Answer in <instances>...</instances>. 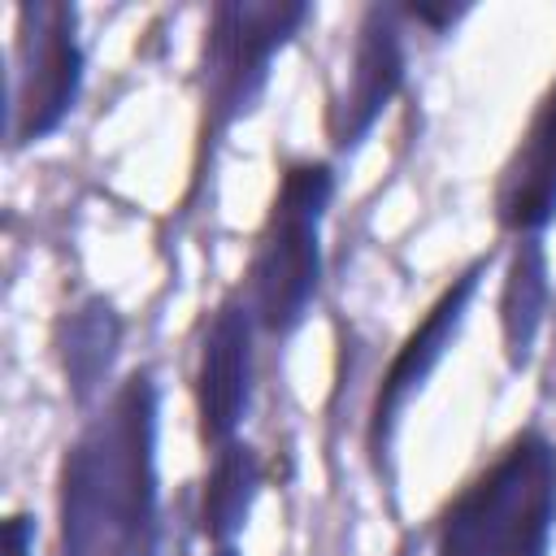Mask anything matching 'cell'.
I'll return each mask as SVG.
<instances>
[{
    "mask_svg": "<svg viewBox=\"0 0 556 556\" xmlns=\"http://www.w3.org/2000/svg\"><path fill=\"white\" fill-rule=\"evenodd\" d=\"M161 387L135 369L65 447L56 478L61 556H156L161 473H156Z\"/></svg>",
    "mask_w": 556,
    "mask_h": 556,
    "instance_id": "obj_1",
    "label": "cell"
},
{
    "mask_svg": "<svg viewBox=\"0 0 556 556\" xmlns=\"http://www.w3.org/2000/svg\"><path fill=\"white\" fill-rule=\"evenodd\" d=\"M556 534V443L521 430L439 517L434 556H547Z\"/></svg>",
    "mask_w": 556,
    "mask_h": 556,
    "instance_id": "obj_2",
    "label": "cell"
},
{
    "mask_svg": "<svg viewBox=\"0 0 556 556\" xmlns=\"http://www.w3.org/2000/svg\"><path fill=\"white\" fill-rule=\"evenodd\" d=\"M334 200V165L291 161L274 191L269 217L256 235L248 265V308L265 334H291L304 326L321 291V222Z\"/></svg>",
    "mask_w": 556,
    "mask_h": 556,
    "instance_id": "obj_3",
    "label": "cell"
},
{
    "mask_svg": "<svg viewBox=\"0 0 556 556\" xmlns=\"http://www.w3.org/2000/svg\"><path fill=\"white\" fill-rule=\"evenodd\" d=\"M313 17L304 0H222L204 26V143L256 109L274 56Z\"/></svg>",
    "mask_w": 556,
    "mask_h": 556,
    "instance_id": "obj_4",
    "label": "cell"
},
{
    "mask_svg": "<svg viewBox=\"0 0 556 556\" xmlns=\"http://www.w3.org/2000/svg\"><path fill=\"white\" fill-rule=\"evenodd\" d=\"M83 43L78 9L56 0H35L17 9V48H13V87H9V139L30 148L61 130L83 96Z\"/></svg>",
    "mask_w": 556,
    "mask_h": 556,
    "instance_id": "obj_5",
    "label": "cell"
},
{
    "mask_svg": "<svg viewBox=\"0 0 556 556\" xmlns=\"http://www.w3.org/2000/svg\"><path fill=\"white\" fill-rule=\"evenodd\" d=\"M486 274V256L469 261L439 295L434 304L426 308V317L404 334V343L395 348L378 391H374V404H369V447L374 456H382L391 447V434H395V421L400 413L408 408V400L430 382V374L439 369V361L447 356V348L456 343L465 317H469V304L478 295V282Z\"/></svg>",
    "mask_w": 556,
    "mask_h": 556,
    "instance_id": "obj_6",
    "label": "cell"
},
{
    "mask_svg": "<svg viewBox=\"0 0 556 556\" xmlns=\"http://www.w3.org/2000/svg\"><path fill=\"white\" fill-rule=\"evenodd\" d=\"M256 317L243 295H230L213 308L200 356H195V417L204 447H226L239 439L252 408V339Z\"/></svg>",
    "mask_w": 556,
    "mask_h": 556,
    "instance_id": "obj_7",
    "label": "cell"
},
{
    "mask_svg": "<svg viewBox=\"0 0 556 556\" xmlns=\"http://www.w3.org/2000/svg\"><path fill=\"white\" fill-rule=\"evenodd\" d=\"M408 74V52H404V9L395 4H369L356 26L352 43V65L348 83L330 104V143L339 152H352L378 117L391 109Z\"/></svg>",
    "mask_w": 556,
    "mask_h": 556,
    "instance_id": "obj_8",
    "label": "cell"
},
{
    "mask_svg": "<svg viewBox=\"0 0 556 556\" xmlns=\"http://www.w3.org/2000/svg\"><path fill=\"white\" fill-rule=\"evenodd\" d=\"M495 217L513 235H543L556 222V78L500 169Z\"/></svg>",
    "mask_w": 556,
    "mask_h": 556,
    "instance_id": "obj_9",
    "label": "cell"
},
{
    "mask_svg": "<svg viewBox=\"0 0 556 556\" xmlns=\"http://www.w3.org/2000/svg\"><path fill=\"white\" fill-rule=\"evenodd\" d=\"M552 300V261L543 235H517L504 287H500V334L513 369H526Z\"/></svg>",
    "mask_w": 556,
    "mask_h": 556,
    "instance_id": "obj_10",
    "label": "cell"
},
{
    "mask_svg": "<svg viewBox=\"0 0 556 556\" xmlns=\"http://www.w3.org/2000/svg\"><path fill=\"white\" fill-rule=\"evenodd\" d=\"M61 369L65 387L78 404H91L104 391V378L113 374L117 348H122V317L104 295H87L65 321H61Z\"/></svg>",
    "mask_w": 556,
    "mask_h": 556,
    "instance_id": "obj_11",
    "label": "cell"
},
{
    "mask_svg": "<svg viewBox=\"0 0 556 556\" xmlns=\"http://www.w3.org/2000/svg\"><path fill=\"white\" fill-rule=\"evenodd\" d=\"M261 482H265V465L252 443L235 439L213 452V465L204 478V500H200V530L213 547H235V539L243 534V526L252 517Z\"/></svg>",
    "mask_w": 556,
    "mask_h": 556,
    "instance_id": "obj_12",
    "label": "cell"
},
{
    "mask_svg": "<svg viewBox=\"0 0 556 556\" xmlns=\"http://www.w3.org/2000/svg\"><path fill=\"white\" fill-rule=\"evenodd\" d=\"M465 13H469V4H404V17H413V22L430 26V30H447Z\"/></svg>",
    "mask_w": 556,
    "mask_h": 556,
    "instance_id": "obj_13",
    "label": "cell"
},
{
    "mask_svg": "<svg viewBox=\"0 0 556 556\" xmlns=\"http://www.w3.org/2000/svg\"><path fill=\"white\" fill-rule=\"evenodd\" d=\"M4 556H35V521L26 513L4 521Z\"/></svg>",
    "mask_w": 556,
    "mask_h": 556,
    "instance_id": "obj_14",
    "label": "cell"
},
{
    "mask_svg": "<svg viewBox=\"0 0 556 556\" xmlns=\"http://www.w3.org/2000/svg\"><path fill=\"white\" fill-rule=\"evenodd\" d=\"M213 556H239L235 547H213Z\"/></svg>",
    "mask_w": 556,
    "mask_h": 556,
    "instance_id": "obj_15",
    "label": "cell"
}]
</instances>
